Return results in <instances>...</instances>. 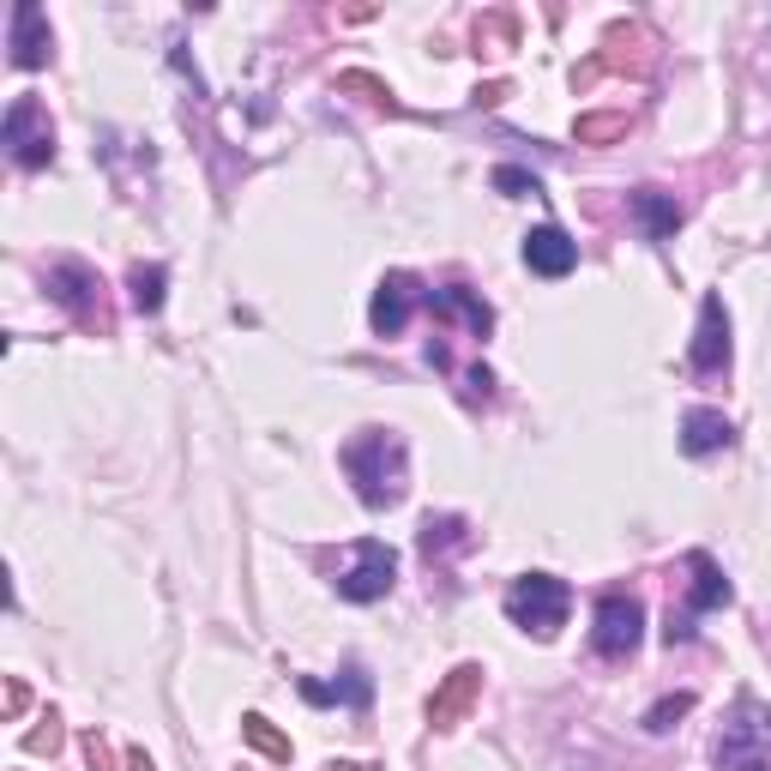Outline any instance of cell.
Masks as SVG:
<instances>
[{"label": "cell", "instance_id": "obj_7", "mask_svg": "<svg viewBox=\"0 0 771 771\" xmlns=\"http://www.w3.org/2000/svg\"><path fill=\"white\" fill-rule=\"evenodd\" d=\"M639 639H645V602H639V597H621V590H609V597L597 602L590 645H597L602 658H633Z\"/></svg>", "mask_w": 771, "mask_h": 771}, {"label": "cell", "instance_id": "obj_14", "mask_svg": "<svg viewBox=\"0 0 771 771\" xmlns=\"http://www.w3.org/2000/svg\"><path fill=\"white\" fill-rule=\"evenodd\" d=\"M729 441H736V428H729L724 410H687V416H681V453H687V458L724 453Z\"/></svg>", "mask_w": 771, "mask_h": 771}, {"label": "cell", "instance_id": "obj_6", "mask_svg": "<svg viewBox=\"0 0 771 771\" xmlns=\"http://www.w3.org/2000/svg\"><path fill=\"white\" fill-rule=\"evenodd\" d=\"M687 602H681V609H670V627H663V639H670V645H687L693 639V621H699L705 609H717V602H729V578L717 573V561L712 555H693L687 561Z\"/></svg>", "mask_w": 771, "mask_h": 771}, {"label": "cell", "instance_id": "obj_15", "mask_svg": "<svg viewBox=\"0 0 771 771\" xmlns=\"http://www.w3.org/2000/svg\"><path fill=\"white\" fill-rule=\"evenodd\" d=\"M627 211H633V224L645 229V241H670L675 229H681V205H675V193L639 187L633 199H627Z\"/></svg>", "mask_w": 771, "mask_h": 771}, {"label": "cell", "instance_id": "obj_13", "mask_svg": "<svg viewBox=\"0 0 771 771\" xmlns=\"http://www.w3.org/2000/svg\"><path fill=\"white\" fill-rule=\"evenodd\" d=\"M477 687H482V670H477V663H465V670H453V675H446V687H441V693H434V699H428V724H434V729H453L458 717L470 712V699H477Z\"/></svg>", "mask_w": 771, "mask_h": 771}, {"label": "cell", "instance_id": "obj_23", "mask_svg": "<svg viewBox=\"0 0 771 771\" xmlns=\"http://www.w3.org/2000/svg\"><path fill=\"white\" fill-rule=\"evenodd\" d=\"M627 127V115H597V121H578V139H615Z\"/></svg>", "mask_w": 771, "mask_h": 771}, {"label": "cell", "instance_id": "obj_12", "mask_svg": "<svg viewBox=\"0 0 771 771\" xmlns=\"http://www.w3.org/2000/svg\"><path fill=\"white\" fill-rule=\"evenodd\" d=\"M48 61V19L43 7H31V0H19L12 7V67H43Z\"/></svg>", "mask_w": 771, "mask_h": 771}, {"label": "cell", "instance_id": "obj_3", "mask_svg": "<svg viewBox=\"0 0 771 771\" xmlns=\"http://www.w3.org/2000/svg\"><path fill=\"white\" fill-rule=\"evenodd\" d=\"M567 609H573V590H567V578H555V573H524V578H512V590H507V621L524 627V633H536V639H555L561 627H567Z\"/></svg>", "mask_w": 771, "mask_h": 771}, {"label": "cell", "instance_id": "obj_2", "mask_svg": "<svg viewBox=\"0 0 771 771\" xmlns=\"http://www.w3.org/2000/svg\"><path fill=\"white\" fill-rule=\"evenodd\" d=\"M717 771H771V705L741 693L717 736Z\"/></svg>", "mask_w": 771, "mask_h": 771}, {"label": "cell", "instance_id": "obj_17", "mask_svg": "<svg viewBox=\"0 0 771 771\" xmlns=\"http://www.w3.org/2000/svg\"><path fill=\"white\" fill-rule=\"evenodd\" d=\"M302 699L314 705H350V712H362L368 699H374V681H368L362 670H344L338 687H319V681H302Z\"/></svg>", "mask_w": 771, "mask_h": 771}, {"label": "cell", "instance_id": "obj_21", "mask_svg": "<svg viewBox=\"0 0 771 771\" xmlns=\"http://www.w3.org/2000/svg\"><path fill=\"white\" fill-rule=\"evenodd\" d=\"M453 543H465V524L458 519H422V549H453Z\"/></svg>", "mask_w": 771, "mask_h": 771}, {"label": "cell", "instance_id": "obj_18", "mask_svg": "<svg viewBox=\"0 0 771 771\" xmlns=\"http://www.w3.org/2000/svg\"><path fill=\"white\" fill-rule=\"evenodd\" d=\"M163 284H170L163 265H133V272H127V290H133L139 314H158V307H163Z\"/></svg>", "mask_w": 771, "mask_h": 771}, {"label": "cell", "instance_id": "obj_19", "mask_svg": "<svg viewBox=\"0 0 771 771\" xmlns=\"http://www.w3.org/2000/svg\"><path fill=\"white\" fill-rule=\"evenodd\" d=\"M241 736H248V741H253V748H260V753H272V760H290V741L278 736V729L265 724L260 712H253V717H241Z\"/></svg>", "mask_w": 771, "mask_h": 771}, {"label": "cell", "instance_id": "obj_11", "mask_svg": "<svg viewBox=\"0 0 771 771\" xmlns=\"http://www.w3.org/2000/svg\"><path fill=\"white\" fill-rule=\"evenodd\" d=\"M524 265H531L536 278H567L578 265V241L561 224H543V229L524 236Z\"/></svg>", "mask_w": 771, "mask_h": 771}, {"label": "cell", "instance_id": "obj_5", "mask_svg": "<svg viewBox=\"0 0 771 771\" xmlns=\"http://www.w3.org/2000/svg\"><path fill=\"white\" fill-rule=\"evenodd\" d=\"M0 133H7V145H12V163H24V170H43V163L55 158V127H48V109L36 97H12Z\"/></svg>", "mask_w": 771, "mask_h": 771}, {"label": "cell", "instance_id": "obj_1", "mask_svg": "<svg viewBox=\"0 0 771 771\" xmlns=\"http://www.w3.org/2000/svg\"><path fill=\"white\" fill-rule=\"evenodd\" d=\"M344 470H350L362 507H392L404 495V441L392 428H362L344 446Z\"/></svg>", "mask_w": 771, "mask_h": 771}, {"label": "cell", "instance_id": "obj_20", "mask_svg": "<svg viewBox=\"0 0 771 771\" xmlns=\"http://www.w3.org/2000/svg\"><path fill=\"white\" fill-rule=\"evenodd\" d=\"M693 712V693H675V699H663V705H651L645 712V729L651 736H663V729H675V717H687Z\"/></svg>", "mask_w": 771, "mask_h": 771}, {"label": "cell", "instance_id": "obj_22", "mask_svg": "<svg viewBox=\"0 0 771 771\" xmlns=\"http://www.w3.org/2000/svg\"><path fill=\"white\" fill-rule=\"evenodd\" d=\"M495 187L512 193V199H524V193H543V182H536V175H524V170H495Z\"/></svg>", "mask_w": 771, "mask_h": 771}, {"label": "cell", "instance_id": "obj_24", "mask_svg": "<svg viewBox=\"0 0 771 771\" xmlns=\"http://www.w3.org/2000/svg\"><path fill=\"white\" fill-rule=\"evenodd\" d=\"M332 771H368V765H332Z\"/></svg>", "mask_w": 771, "mask_h": 771}, {"label": "cell", "instance_id": "obj_9", "mask_svg": "<svg viewBox=\"0 0 771 771\" xmlns=\"http://www.w3.org/2000/svg\"><path fill=\"white\" fill-rule=\"evenodd\" d=\"M416 307H428V290H422L410 272H386L380 290H374V307H368V326H374L380 338H398Z\"/></svg>", "mask_w": 771, "mask_h": 771}, {"label": "cell", "instance_id": "obj_16", "mask_svg": "<svg viewBox=\"0 0 771 771\" xmlns=\"http://www.w3.org/2000/svg\"><path fill=\"white\" fill-rule=\"evenodd\" d=\"M428 307L446 319H458V326L470 332V338H488V326H495V314H488L482 295H470L465 284H446V290H428Z\"/></svg>", "mask_w": 771, "mask_h": 771}, {"label": "cell", "instance_id": "obj_8", "mask_svg": "<svg viewBox=\"0 0 771 771\" xmlns=\"http://www.w3.org/2000/svg\"><path fill=\"white\" fill-rule=\"evenodd\" d=\"M48 295H55L61 307H67L73 319H79V326H109V314H102V284H97V272L85 260H55L48 265Z\"/></svg>", "mask_w": 771, "mask_h": 771}, {"label": "cell", "instance_id": "obj_4", "mask_svg": "<svg viewBox=\"0 0 771 771\" xmlns=\"http://www.w3.org/2000/svg\"><path fill=\"white\" fill-rule=\"evenodd\" d=\"M392 578H398V555L380 543V536H362L332 585H338L344 602H374V597H386V590H392Z\"/></svg>", "mask_w": 771, "mask_h": 771}, {"label": "cell", "instance_id": "obj_10", "mask_svg": "<svg viewBox=\"0 0 771 771\" xmlns=\"http://www.w3.org/2000/svg\"><path fill=\"white\" fill-rule=\"evenodd\" d=\"M729 368V314L717 295H705L699 302V332H693V374H724Z\"/></svg>", "mask_w": 771, "mask_h": 771}]
</instances>
